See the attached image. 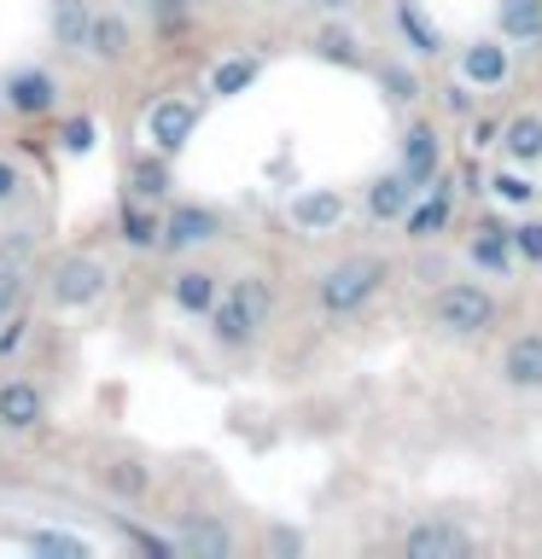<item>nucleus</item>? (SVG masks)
<instances>
[{
    "mask_svg": "<svg viewBox=\"0 0 542 559\" xmlns=\"http://www.w3.org/2000/svg\"><path fill=\"white\" fill-rule=\"evenodd\" d=\"M24 338H30V314H24V309H12L7 321H0V356H12V349H24Z\"/></svg>",
    "mask_w": 542,
    "mask_h": 559,
    "instance_id": "obj_38",
    "label": "nucleus"
},
{
    "mask_svg": "<svg viewBox=\"0 0 542 559\" xmlns=\"http://www.w3.org/2000/svg\"><path fill=\"white\" fill-rule=\"evenodd\" d=\"M502 129H507V117L472 111V117H467V146H472V152H496V146H502Z\"/></svg>",
    "mask_w": 542,
    "mask_h": 559,
    "instance_id": "obj_36",
    "label": "nucleus"
},
{
    "mask_svg": "<svg viewBox=\"0 0 542 559\" xmlns=\"http://www.w3.org/2000/svg\"><path fill=\"white\" fill-rule=\"evenodd\" d=\"M391 257L379 251H344L339 262H327L321 274H315V314L321 321H356V314L374 304V297L391 286Z\"/></svg>",
    "mask_w": 542,
    "mask_h": 559,
    "instance_id": "obj_1",
    "label": "nucleus"
},
{
    "mask_svg": "<svg viewBox=\"0 0 542 559\" xmlns=\"http://www.w3.org/2000/svg\"><path fill=\"white\" fill-rule=\"evenodd\" d=\"M484 548V536L472 531V524H461L455 513H420L402 524L397 536V554L402 559H472Z\"/></svg>",
    "mask_w": 542,
    "mask_h": 559,
    "instance_id": "obj_4",
    "label": "nucleus"
},
{
    "mask_svg": "<svg viewBox=\"0 0 542 559\" xmlns=\"http://www.w3.org/2000/svg\"><path fill=\"white\" fill-rule=\"evenodd\" d=\"M47 29H52V47L87 52V35H94V7H87V0H52Z\"/></svg>",
    "mask_w": 542,
    "mask_h": 559,
    "instance_id": "obj_27",
    "label": "nucleus"
},
{
    "mask_svg": "<svg viewBox=\"0 0 542 559\" xmlns=\"http://www.w3.org/2000/svg\"><path fill=\"white\" fill-rule=\"evenodd\" d=\"M262 82V52H222L216 64L204 70V94L210 99H239Z\"/></svg>",
    "mask_w": 542,
    "mask_h": 559,
    "instance_id": "obj_22",
    "label": "nucleus"
},
{
    "mask_svg": "<svg viewBox=\"0 0 542 559\" xmlns=\"http://www.w3.org/2000/svg\"><path fill=\"white\" fill-rule=\"evenodd\" d=\"M105 292H111V269H105L94 251H64L47 274V297H52V309H64V314L94 309Z\"/></svg>",
    "mask_w": 542,
    "mask_h": 559,
    "instance_id": "obj_5",
    "label": "nucleus"
},
{
    "mask_svg": "<svg viewBox=\"0 0 542 559\" xmlns=\"http://www.w3.org/2000/svg\"><path fill=\"white\" fill-rule=\"evenodd\" d=\"M490 199L507 204V210H531L537 204V169H525V164L490 169Z\"/></svg>",
    "mask_w": 542,
    "mask_h": 559,
    "instance_id": "obj_30",
    "label": "nucleus"
},
{
    "mask_svg": "<svg viewBox=\"0 0 542 559\" xmlns=\"http://www.w3.org/2000/svg\"><path fill=\"white\" fill-rule=\"evenodd\" d=\"M146 7H152V24L157 29H187L192 17L204 12V0H146Z\"/></svg>",
    "mask_w": 542,
    "mask_h": 559,
    "instance_id": "obj_35",
    "label": "nucleus"
},
{
    "mask_svg": "<svg viewBox=\"0 0 542 559\" xmlns=\"http://www.w3.org/2000/svg\"><path fill=\"white\" fill-rule=\"evenodd\" d=\"M437 105H444L449 117H472V111H479V87H472L467 76H455V82L437 87Z\"/></svg>",
    "mask_w": 542,
    "mask_h": 559,
    "instance_id": "obj_37",
    "label": "nucleus"
},
{
    "mask_svg": "<svg viewBox=\"0 0 542 559\" xmlns=\"http://www.w3.org/2000/svg\"><path fill=\"white\" fill-rule=\"evenodd\" d=\"M222 234H227V222H222L216 204L175 199V204L164 210V251H169V257H192V251H204V245H216Z\"/></svg>",
    "mask_w": 542,
    "mask_h": 559,
    "instance_id": "obj_7",
    "label": "nucleus"
},
{
    "mask_svg": "<svg viewBox=\"0 0 542 559\" xmlns=\"http://www.w3.org/2000/svg\"><path fill=\"white\" fill-rule=\"evenodd\" d=\"M309 47H315V59L321 64H339V70H374L367 64V52H362V35L339 24V12H327V24L309 35Z\"/></svg>",
    "mask_w": 542,
    "mask_h": 559,
    "instance_id": "obj_23",
    "label": "nucleus"
},
{
    "mask_svg": "<svg viewBox=\"0 0 542 559\" xmlns=\"http://www.w3.org/2000/svg\"><path fill=\"white\" fill-rule=\"evenodd\" d=\"M134 52V29L122 12H94V35H87V59L99 64H122Z\"/></svg>",
    "mask_w": 542,
    "mask_h": 559,
    "instance_id": "obj_29",
    "label": "nucleus"
},
{
    "mask_svg": "<svg viewBox=\"0 0 542 559\" xmlns=\"http://www.w3.org/2000/svg\"><path fill=\"white\" fill-rule=\"evenodd\" d=\"M507 164H525V169H537L542 164V111H519V117H507V129H502V146H496Z\"/></svg>",
    "mask_w": 542,
    "mask_h": 559,
    "instance_id": "obj_28",
    "label": "nucleus"
},
{
    "mask_svg": "<svg viewBox=\"0 0 542 559\" xmlns=\"http://www.w3.org/2000/svg\"><path fill=\"white\" fill-rule=\"evenodd\" d=\"M467 262L479 269L484 280H514L519 274V257H514V222H496V216H479L467 234Z\"/></svg>",
    "mask_w": 542,
    "mask_h": 559,
    "instance_id": "obj_12",
    "label": "nucleus"
},
{
    "mask_svg": "<svg viewBox=\"0 0 542 559\" xmlns=\"http://www.w3.org/2000/svg\"><path fill=\"white\" fill-rule=\"evenodd\" d=\"M391 35H397V47L409 52V59H444V29H437V17L420 7V0H391Z\"/></svg>",
    "mask_w": 542,
    "mask_h": 559,
    "instance_id": "obj_15",
    "label": "nucleus"
},
{
    "mask_svg": "<svg viewBox=\"0 0 542 559\" xmlns=\"http://www.w3.org/2000/svg\"><path fill=\"white\" fill-rule=\"evenodd\" d=\"M117 239L129 245V251H164V204L122 192V204H117Z\"/></svg>",
    "mask_w": 542,
    "mask_h": 559,
    "instance_id": "obj_20",
    "label": "nucleus"
},
{
    "mask_svg": "<svg viewBox=\"0 0 542 559\" xmlns=\"http://www.w3.org/2000/svg\"><path fill=\"white\" fill-rule=\"evenodd\" d=\"M169 304L181 309V314H192V321H204L210 309H216V297L227 292V280L216 274V269H204V262H181V269L169 274Z\"/></svg>",
    "mask_w": 542,
    "mask_h": 559,
    "instance_id": "obj_17",
    "label": "nucleus"
},
{
    "mask_svg": "<svg viewBox=\"0 0 542 559\" xmlns=\"http://www.w3.org/2000/svg\"><path fill=\"white\" fill-rule=\"evenodd\" d=\"M0 99L17 117H52L59 111V76L47 64H17L7 82H0Z\"/></svg>",
    "mask_w": 542,
    "mask_h": 559,
    "instance_id": "obj_14",
    "label": "nucleus"
},
{
    "mask_svg": "<svg viewBox=\"0 0 542 559\" xmlns=\"http://www.w3.org/2000/svg\"><path fill=\"white\" fill-rule=\"evenodd\" d=\"M24 548L47 554V559H87V554H94V542L70 536V531H24Z\"/></svg>",
    "mask_w": 542,
    "mask_h": 559,
    "instance_id": "obj_32",
    "label": "nucleus"
},
{
    "mask_svg": "<svg viewBox=\"0 0 542 559\" xmlns=\"http://www.w3.org/2000/svg\"><path fill=\"white\" fill-rule=\"evenodd\" d=\"M0 105H7V99H0Z\"/></svg>",
    "mask_w": 542,
    "mask_h": 559,
    "instance_id": "obj_42",
    "label": "nucleus"
},
{
    "mask_svg": "<svg viewBox=\"0 0 542 559\" xmlns=\"http://www.w3.org/2000/svg\"><path fill=\"white\" fill-rule=\"evenodd\" d=\"M47 426V391L35 379H0V431L30 437Z\"/></svg>",
    "mask_w": 542,
    "mask_h": 559,
    "instance_id": "obj_19",
    "label": "nucleus"
},
{
    "mask_svg": "<svg viewBox=\"0 0 542 559\" xmlns=\"http://www.w3.org/2000/svg\"><path fill=\"white\" fill-rule=\"evenodd\" d=\"M286 222L304 239L339 234V227L350 222V192L344 187H304V192H292V199H286Z\"/></svg>",
    "mask_w": 542,
    "mask_h": 559,
    "instance_id": "obj_11",
    "label": "nucleus"
},
{
    "mask_svg": "<svg viewBox=\"0 0 542 559\" xmlns=\"http://www.w3.org/2000/svg\"><path fill=\"white\" fill-rule=\"evenodd\" d=\"M315 7H321V12H339V17H344L350 7H356V0H315Z\"/></svg>",
    "mask_w": 542,
    "mask_h": 559,
    "instance_id": "obj_41",
    "label": "nucleus"
},
{
    "mask_svg": "<svg viewBox=\"0 0 542 559\" xmlns=\"http://www.w3.org/2000/svg\"><path fill=\"white\" fill-rule=\"evenodd\" d=\"M269 321H274L269 274H239V280H227L216 309L204 314V332H210L216 349H227V356H245V349H257V338L269 332Z\"/></svg>",
    "mask_w": 542,
    "mask_h": 559,
    "instance_id": "obj_3",
    "label": "nucleus"
},
{
    "mask_svg": "<svg viewBox=\"0 0 542 559\" xmlns=\"http://www.w3.org/2000/svg\"><path fill=\"white\" fill-rule=\"evenodd\" d=\"M496 35L507 47H542V0H496Z\"/></svg>",
    "mask_w": 542,
    "mask_h": 559,
    "instance_id": "obj_25",
    "label": "nucleus"
},
{
    "mask_svg": "<svg viewBox=\"0 0 542 559\" xmlns=\"http://www.w3.org/2000/svg\"><path fill=\"white\" fill-rule=\"evenodd\" d=\"M175 542H181V554H192V559H227L239 548L234 531H227L222 519H210V513H187L181 524H175Z\"/></svg>",
    "mask_w": 542,
    "mask_h": 559,
    "instance_id": "obj_24",
    "label": "nucleus"
},
{
    "mask_svg": "<svg viewBox=\"0 0 542 559\" xmlns=\"http://www.w3.org/2000/svg\"><path fill=\"white\" fill-rule=\"evenodd\" d=\"M496 379L514 396H542V326L507 332L496 349Z\"/></svg>",
    "mask_w": 542,
    "mask_h": 559,
    "instance_id": "obj_10",
    "label": "nucleus"
},
{
    "mask_svg": "<svg viewBox=\"0 0 542 559\" xmlns=\"http://www.w3.org/2000/svg\"><path fill=\"white\" fill-rule=\"evenodd\" d=\"M122 192H134V199H152V204H169L175 192V157L146 146L140 157H129V169H122Z\"/></svg>",
    "mask_w": 542,
    "mask_h": 559,
    "instance_id": "obj_21",
    "label": "nucleus"
},
{
    "mask_svg": "<svg viewBox=\"0 0 542 559\" xmlns=\"http://www.w3.org/2000/svg\"><path fill=\"white\" fill-rule=\"evenodd\" d=\"M374 82H379V94H385L391 111H409V105L426 94V82H420V59H409V52H402V59H379Z\"/></svg>",
    "mask_w": 542,
    "mask_h": 559,
    "instance_id": "obj_26",
    "label": "nucleus"
},
{
    "mask_svg": "<svg viewBox=\"0 0 542 559\" xmlns=\"http://www.w3.org/2000/svg\"><path fill=\"white\" fill-rule=\"evenodd\" d=\"M52 140H59L64 157H87V152L99 146V122L87 117V111H70V117H59V134H52Z\"/></svg>",
    "mask_w": 542,
    "mask_h": 559,
    "instance_id": "obj_33",
    "label": "nucleus"
},
{
    "mask_svg": "<svg viewBox=\"0 0 542 559\" xmlns=\"http://www.w3.org/2000/svg\"><path fill=\"white\" fill-rule=\"evenodd\" d=\"M199 122H204V105H199V99H187V94L152 99V105H146V146L181 157V152L192 146V134H199Z\"/></svg>",
    "mask_w": 542,
    "mask_h": 559,
    "instance_id": "obj_9",
    "label": "nucleus"
},
{
    "mask_svg": "<svg viewBox=\"0 0 542 559\" xmlns=\"http://www.w3.org/2000/svg\"><path fill=\"white\" fill-rule=\"evenodd\" d=\"M420 321H426L437 338L449 344H479L490 332L502 326V297L490 292V280H444V286H432L426 309H420Z\"/></svg>",
    "mask_w": 542,
    "mask_h": 559,
    "instance_id": "obj_2",
    "label": "nucleus"
},
{
    "mask_svg": "<svg viewBox=\"0 0 542 559\" xmlns=\"http://www.w3.org/2000/svg\"><path fill=\"white\" fill-rule=\"evenodd\" d=\"M455 204H461V181L444 169L432 187H420V199L414 210L402 216V239L409 245H432V239H444L449 227H455Z\"/></svg>",
    "mask_w": 542,
    "mask_h": 559,
    "instance_id": "obj_8",
    "label": "nucleus"
},
{
    "mask_svg": "<svg viewBox=\"0 0 542 559\" xmlns=\"http://www.w3.org/2000/svg\"><path fill=\"white\" fill-rule=\"evenodd\" d=\"M105 489H111L117 501H140V496L152 489V466H140V461H129V454H122V461L105 466Z\"/></svg>",
    "mask_w": 542,
    "mask_h": 559,
    "instance_id": "obj_31",
    "label": "nucleus"
},
{
    "mask_svg": "<svg viewBox=\"0 0 542 559\" xmlns=\"http://www.w3.org/2000/svg\"><path fill=\"white\" fill-rule=\"evenodd\" d=\"M455 76H467L479 94L507 87V76H514V47H507L502 35H472V41L455 52Z\"/></svg>",
    "mask_w": 542,
    "mask_h": 559,
    "instance_id": "obj_13",
    "label": "nucleus"
},
{
    "mask_svg": "<svg viewBox=\"0 0 542 559\" xmlns=\"http://www.w3.org/2000/svg\"><path fill=\"white\" fill-rule=\"evenodd\" d=\"M17 187H24V175H17V164H7V157H0V204L17 199Z\"/></svg>",
    "mask_w": 542,
    "mask_h": 559,
    "instance_id": "obj_40",
    "label": "nucleus"
},
{
    "mask_svg": "<svg viewBox=\"0 0 542 559\" xmlns=\"http://www.w3.org/2000/svg\"><path fill=\"white\" fill-rule=\"evenodd\" d=\"M514 257H519V269H542V216H525V210H519V222H514Z\"/></svg>",
    "mask_w": 542,
    "mask_h": 559,
    "instance_id": "obj_34",
    "label": "nucleus"
},
{
    "mask_svg": "<svg viewBox=\"0 0 542 559\" xmlns=\"http://www.w3.org/2000/svg\"><path fill=\"white\" fill-rule=\"evenodd\" d=\"M414 199H420V187L402 169H379L374 181L362 187V210H367V222H379V227H402Z\"/></svg>",
    "mask_w": 542,
    "mask_h": 559,
    "instance_id": "obj_16",
    "label": "nucleus"
},
{
    "mask_svg": "<svg viewBox=\"0 0 542 559\" xmlns=\"http://www.w3.org/2000/svg\"><path fill=\"white\" fill-rule=\"evenodd\" d=\"M269 554H304V531H292V524H274V531H269Z\"/></svg>",
    "mask_w": 542,
    "mask_h": 559,
    "instance_id": "obj_39",
    "label": "nucleus"
},
{
    "mask_svg": "<svg viewBox=\"0 0 542 559\" xmlns=\"http://www.w3.org/2000/svg\"><path fill=\"white\" fill-rule=\"evenodd\" d=\"M397 169L409 175L414 187H432L437 175L449 169V146H444V129L432 117H409L397 134Z\"/></svg>",
    "mask_w": 542,
    "mask_h": 559,
    "instance_id": "obj_6",
    "label": "nucleus"
},
{
    "mask_svg": "<svg viewBox=\"0 0 542 559\" xmlns=\"http://www.w3.org/2000/svg\"><path fill=\"white\" fill-rule=\"evenodd\" d=\"M30 274H35V245H30L24 227H12V234L0 239V321H7L12 309H24Z\"/></svg>",
    "mask_w": 542,
    "mask_h": 559,
    "instance_id": "obj_18",
    "label": "nucleus"
}]
</instances>
